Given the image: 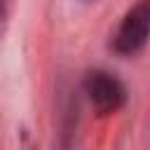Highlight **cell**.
Wrapping results in <instances>:
<instances>
[{"label": "cell", "mask_w": 150, "mask_h": 150, "mask_svg": "<svg viewBox=\"0 0 150 150\" xmlns=\"http://www.w3.org/2000/svg\"><path fill=\"white\" fill-rule=\"evenodd\" d=\"M150 40V0H138L117 26L112 35V49L120 56L138 54Z\"/></svg>", "instance_id": "cell-1"}, {"label": "cell", "mask_w": 150, "mask_h": 150, "mask_svg": "<svg viewBox=\"0 0 150 150\" xmlns=\"http://www.w3.org/2000/svg\"><path fill=\"white\" fill-rule=\"evenodd\" d=\"M84 91L89 96V103L101 115L117 112L127 103L124 82L108 70H89L87 77H84Z\"/></svg>", "instance_id": "cell-2"}]
</instances>
